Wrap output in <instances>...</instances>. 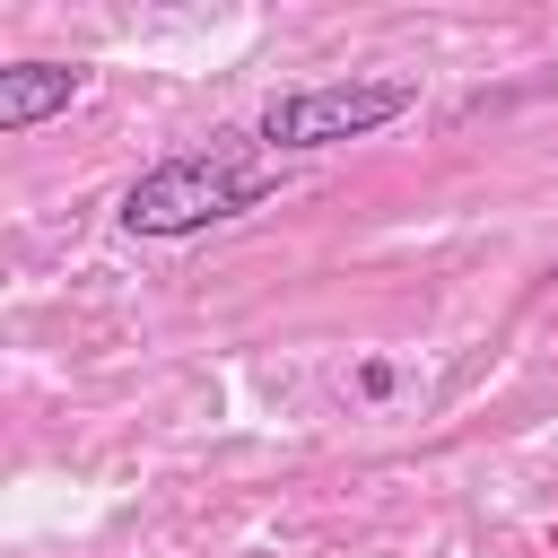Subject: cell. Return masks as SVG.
Masks as SVG:
<instances>
[{
	"label": "cell",
	"instance_id": "1",
	"mask_svg": "<svg viewBox=\"0 0 558 558\" xmlns=\"http://www.w3.org/2000/svg\"><path fill=\"white\" fill-rule=\"evenodd\" d=\"M279 192V166H244L227 148H192V157H166L148 166L131 192H122V227L131 235H201L218 218H244L253 201Z\"/></svg>",
	"mask_w": 558,
	"mask_h": 558
},
{
	"label": "cell",
	"instance_id": "2",
	"mask_svg": "<svg viewBox=\"0 0 558 558\" xmlns=\"http://www.w3.org/2000/svg\"><path fill=\"white\" fill-rule=\"evenodd\" d=\"M418 105L410 78H323V87H288L262 105V148H340L366 140L384 122H401Z\"/></svg>",
	"mask_w": 558,
	"mask_h": 558
},
{
	"label": "cell",
	"instance_id": "3",
	"mask_svg": "<svg viewBox=\"0 0 558 558\" xmlns=\"http://www.w3.org/2000/svg\"><path fill=\"white\" fill-rule=\"evenodd\" d=\"M78 96V70L70 61H9L0 70V131H35L44 113H61Z\"/></svg>",
	"mask_w": 558,
	"mask_h": 558
},
{
	"label": "cell",
	"instance_id": "4",
	"mask_svg": "<svg viewBox=\"0 0 558 558\" xmlns=\"http://www.w3.org/2000/svg\"><path fill=\"white\" fill-rule=\"evenodd\" d=\"M357 392H366V401H384V392H392V366H384V357H366V366H357Z\"/></svg>",
	"mask_w": 558,
	"mask_h": 558
}]
</instances>
